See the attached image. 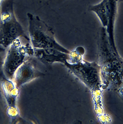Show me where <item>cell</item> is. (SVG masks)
I'll return each instance as SVG.
<instances>
[{
	"mask_svg": "<svg viewBox=\"0 0 123 124\" xmlns=\"http://www.w3.org/2000/svg\"><path fill=\"white\" fill-rule=\"evenodd\" d=\"M29 31L31 41L35 48H52L66 52V50L55 41L52 31L50 30L31 27Z\"/></svg>",
	"mask_w": 123,
	"mask_h": 124,
	"instance_id": "obj_1",
	"label": "cell"
},
{
	"mask_svg": "<svg viewBox=\"0 0 123 124\" xmlns=\"http://www.w3.org/2000/svg\"><path fill=\"white\" fill-rule=\"evenodd\" d=\"M22 32V29L16 22H6L0 28V44L7 46Z\"/></svg>",
	"mask_w": 123,
	"mask_h": 124,
	"instance_id": "obj_2",
	"label": "cell"
},
{
	"mask_svg": "<svg viewBox=\"0 0 123 124\" xmlns=\"http://www.w3.org/2000/svg\"><path fill=\"white\" fill-rule=\"evenodd\" d=\"M34 53L42 62L46 64H51L55 62H65L66 55L65 53L52 48H34Z\"/></svg>",
	"mask_w": 123,
	"mask_h": 124,
	"instance_id": "obj_3",
	"label": "cell"
},
{
	"mask_svg": "<svg viewBox=\"0 0 123 124\" xmlns=\"http://www.w3.org/2000/svg\"><path fill=\"white\" fill-rule=\"evenodd\" d=\"M27 48L22 47L17 48L15 46L12 47L9 51L6 58L4 65L5 69L11 71H13L20 65L23 61Z\"/></svg>",
	"mask_w": 123,
	"mask_h": 124,
	"instance_id": "obj_4",
	"label": "cell"
}]
</instances>
